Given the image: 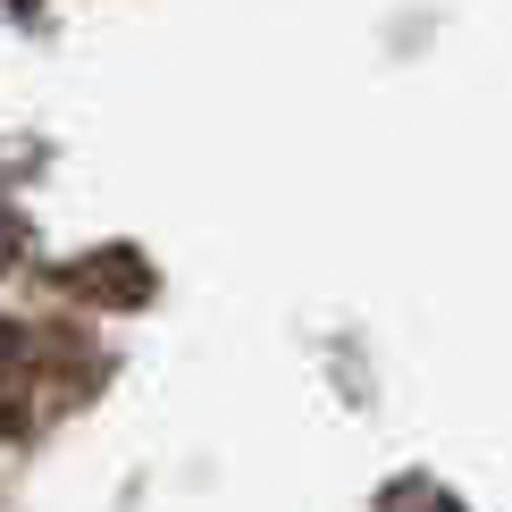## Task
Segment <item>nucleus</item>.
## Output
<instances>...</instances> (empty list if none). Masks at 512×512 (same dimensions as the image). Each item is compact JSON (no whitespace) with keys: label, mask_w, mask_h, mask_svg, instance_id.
Listing matches in <instances>:
<instances>
[{"label":"nucleus","mask_w":512,"mask_h":512,"mask_svg":"<svg viewBox=\"0 0 512 512\" xmlns=\"http://www.w3.org/2000/svg\"><path fill=\"white\" fill-rule=\"evenodd\" d=\"M0 244H9V227H0Z\"/></svg>","instance_id":"obj_1"}]
</instances>
